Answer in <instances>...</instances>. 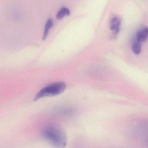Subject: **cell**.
Returning <instances> with one entry per match:
<instances>
[{
    "label": "cell",
    "mask_w": 148,
    "mask_h": 148,
    "mask_svg": "<svg viewBox=\"0 0 148 148\" xmlns=\"http://www.w3.org/2000/svg\"><path fill=\"white\" fill-rule=\"evenodd\" d=\"M53 21L52 19H49L47 21V23L45 26L44 33H43V36H42V40H45L47 39L48 35L49 33V30L53 27Z\"/></svg>",
    "instance_id": "cell-7"
},
{
    "label": "cell",
    "mask_w": 148,
    "mask_h": 148,
    "mask_svg": "<svg viewBox=\"0 0 148 148\" xmlns=\"http://www.w3.org/2000/svg\"><path fill=\"white\" fill-rule=\"evenodd\" d=\"M121 21L118 16L112 17L110 22L109 27L111 31V36L113 38L116 37L120 31Z\"/></svg>",
    "instance_id": "cell-3"
},
{
    "label": "cell",
    "mask_w": 148,
    "mask_h": 148,
    "mask_svg": "<svg viewBox=\"0 0 148 148\" xmlns=\"http://www.w3.org/2000/svg\"><path fill=\"white\" fill-rule=\"evenodd\" d=\"M132 50L134 54L136 55H139L141 52V42L135 39L132 43Z\"/></svg>",
    "instance_id": "cell-5"
},
{
    "label": "cell",
    "mask_w": 148,
    "mask_h": 148,
    "mask_svg": "<svg viewBox=\"0 0 148 148\" xmlns=\"http://www.w3.org/2000/svg\"><path fill=\"white\" fill-rule=\"evenodd\" d=\"M148 38V28L147 27H143L137 32L136 39L142 43L146 41Z\"/></svg>",
    "instance_id": "cell-4"
},
{
    "label": "cell",
    "mask_w": 148,
    "mask_h": 148,
    "mask_svg": "<svg viewBox=\"0 0 148 148\" xmlns=\"http://www.w3.org/2000/svg\"><path fill=\"white\" fill-rule=\"evenodd\" d=\"M66 84L63 82L55 83L46 86L41 89L36 96L35 101L41 98L55 96L63 93L66 89Z\"/></svg>",
    "instance_id": "cell-2"
},
{
    "label": "cell",
    "mask_w": 148,
    "mask_h": 148,
    "mask_svg": "<svg viewBox=\"0 0 148 148\" xmlns=\"http://www.w3.org/2000/svg\"><path fill=\"white\" fill-rule=\"evenodd\" d=\"M45 139L57 147H63L66 145L67 136L60 129L54 126H49L43 131Z\"/></svg>",
    "instance_id": "cell-1"
},
{
    "label": "cell",
    "mask_w": 148,
    "mask_h": 148,
    "mask_svg": "<svg viewBox=\"0 0 148 148\" xmlns=\"http://www.w3.org/2000/svg\"><path fill=\"white\" fill-rule=\"evenodd\" d=\"M70 14V10L66 7H62L57 13L56 18L59 20H62L65 17L68 16Z\"/></svg>",
    "instance_id": "cell-6"
}]
</instances>
